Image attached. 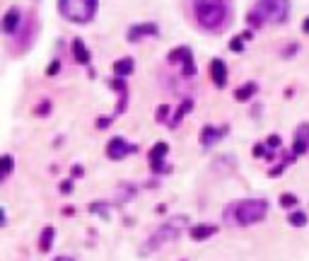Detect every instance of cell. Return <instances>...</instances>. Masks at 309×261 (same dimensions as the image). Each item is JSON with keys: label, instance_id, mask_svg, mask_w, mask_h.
Wrapping results in <instances>:
<instances>
[{"label": "cell", "instance_id": "1", "mask_svg": "<svg viewBox=\"0 0 309 261\" xmlns=\"http://www.w3.org/2000/svg\"><path fill=\"white\" fill-rule=\"evenodd\" d=\"M268 215V201L263 198H244V201H234L225 208L222 218L227 225H237V227H246V225H256Z\"/></svg>", "mask_w": 309, "mask_h": 261}, {"label": "cell", "instance_id": "2", "mask_svg": "<svg viewBox=\"0 0 309 261\" xmlns=\"http://www.w3.org/2000/svg\"><path fill=\"white\" fill-rule=\"evenodd\" d=\"M193 13L203 29L217 32L227 20V3L225 0H193Z\"/></svg>", "mask_w": 309, "mask_h": 261}, {"label": "cell", "instance_id": "3", "mask_svg": "<svg viewBox=\"0 0 309 261\" xmlns=\"http://www.w3.org/2000/svg\"><path fill=\"white\" fill-rule=\"evenodd\" d=\"M58 10L68 22L90 25L97 15V0H58Z\"/></svg>", "mask_w": 309, "mask_h": 261}, {"label": "cell", "instance_id": "4", "mask_svg": "<svg viewBox=\"0 0 309 261\" xmlns=\"http://www.w3.org/2000/svg\"><path fill=\"white\" fill-rule=\"evenodd\" d=\"M181 225H184V220H176V222H164L162 227H157L155 232L150 234L148 239L143 242V247H140V254L143 256H148L152 251H157V249L167 247V244H172L176 242V237L181 234Z\"/></svg>", "mask_w": 309, "mask_h": 261}, {"label": "cell", "instance_id": "5", "mask_svg": "<svg viewBox=\"0 0 309 261\" xmlns=\"http://www.w3.org/2000/svg\"><path fill=\"white\" fill-rule=\"evenodd\" d=\"M254 13L261 25H282L290 17V0H258Z\"/></svg>", "mask_w": 309, "mask_h": 261}, {"label": "cell", "instance_id": "6", "mask_svg": "<svg viewBox=\"0 0 309 261\" xmlns=\"http://www.w3.org/2000/svg\"><path fill=\"white\" fill-rule=\"evenodd\" d=\"M131 152H138V145H133V143H128L126 138L121 136H116V138H111L109 140V145H107V155H109V160H123L126 155H131Z\"/></svg>", "mask_w": 309, "mask_h": 261}, {"label": "cell", "instance_id": "7", "mask_svg": "<svg viewBox=\"0 0 309 261\" xmlns=\"http://www.w3.org/2000/svg\"><path fill=\"white\" fill-rule=\"evenodd\" d=\"M160 34V27L155 25V22H143V25H133V27L126 32V39L131 44H138L140 39H145V37H157Z\"/></svg>", "mask_w": 309, "mask_h": 261}, {"label": "cell", "instance_id": "8", "mask_svg": "<svg viewBox=\"0 0 309 261\" xmlns=\"http://www.w3.org/2000/svg\"><path fill=\"white\" fill-rule=\"evenodd\" d=\"M167 152H169V145L167 143H155V148L150 150V167H152V172H169V167L164 165V160H167Z\"/></svg>", "mask_w": 309, "mask_h": 261}, {"label": "cell", "instance_id": "9", "mask_svg": "<svg viewBox=\"0 0 309 261\" xmlns=\"http://www.w3.org/2000/svg\"><path fill=\"white\" fill-rule=\"evenodd\" d=\"M292 152H295V155H304V152H309V124L297 126L295 143H292Z\"/></svg>", "mask_w": 309, "mask_h": 261}, {"label": "cell", "instance_id": "10", "mask_svg": "<svg viewBox=\"0 0 309 261\" xmlns=\"http://www.w3.org/2000/svg\"><path fill=\"white\" fill-rule=\"evenodd\" d=\"M210 78H213L215 87H220V90L227 85V66H225L222 58H213L210 61Z\"/></svg>", "mask_w": 309, "mask_h": 261}, {"label": "cell", "instance_id": "11", "mask_svg": "<svg viewBox=\"0 0 309 261\" xmlns=\"http://www.w3.org/2000/svg\"><path fill=\"white\" fill-rule=\"evenodd\" d=\"M20 27H22V13L17 8H10L8 13L3 15V32L5 34H15Z\"/></svg>", "mask_w": 309, "mask_h": 261}, {"label": "cell", "instance_id": "12", "mask_svg": "<svg viewBox=\"0 0 309 261\" xmlns=\"http://www.w3.org/2000/svg\"><path fill=\"white\" fill-rule=\"evenodd\" d=\"M227 133V128L222 126V128H217V126H205L201 131V143H203V148H210L213 143H217L220 138Z\"/></svg>", "mask_w": 309, "mask_h": 261}, {"label": "cell", "instance_id": "13", "mask_svg": "<svg viewBox=\"0 0 309 261\" xmlns=\"http://www.w3.org/2000/svg\"><path fill=\"white\" fill-rule=\"evenodd\" d=\"M217 232L215 225H193L188 234H191V239H196V242H203V239H208V237H213Z\"/></svg>", "mask_w": 309, "mask_h": 261}, {"label": "cell", "instance_id": "14", "mask_svg": "<svg viewBox=\"0 0 309 261\" xmlns=\"http://www.w3.org/2000/svg\"><path fill=\"white\" fill-rule=\"evenodd\" d=\"M191 109H193V99H184V102L179 104V109L172 114V119H169V128H176V126L181 124V119H184Z\"/></svg>", "mask_w": 309, "mask_h": 261}, {"label": "cell", "instance_id": "15", "mask_svg": "<svg viewBox=\"0 0 309 261\" xmlns=\"http://www.w3.org/2000/svg\"><path fill=\"white\" fill-rule=\"evenodd\" d=\"M133 70H135V61L131 58V56H126V58H121V61L114 63V73H116V78H126V75H131Z\"/></svg>", "mask_w": 309, "mask_h": 261}, {"label": "cell", "instance_id": "16", "mask_svg": "<svg viewBox=\"0 0 309 261\" xmlns=\"http://www.w3.org/2000/svg\"><path fill=\"white\" fill-rule=\"evenodd\" d=\"M73 56H75V61L82 63V66H90V51H87V46L82 39H75L73 42Z\"/></svg>", "mask_w": 309, "mask_h": 261}, {"label": "cell", "instance_id": "17", "mask_svg": "<svg viewBox=\"0 0 309 261\" xmlns=\"http://www.w3.org/2000/svg\"><path fill=\"white\" fill-rule=\"evenodd\" d=\"M256 92H258V85H256V83H244L242 87H237L234 99H237V102H246V99H251Z\"/></svg>", "mask_w": 309, "mask_h": 261}, {"label": "cell", "instance_id": "18", "mask_svg": "<svg viewBox=\"0 0 309 261\" xmlns=\"http://www.w3.org/2000/svg\"><path fill=\"white\" fill-rule=\"evenodd\" d=\"M191 56H193V51H191L188 46H179V49H174V51H169L167 61H169V63H181V66H184V61L191 58Z\"/></svg>", "mask_w": 309, "mask_h": 261}, {"label": "cell", "instance_id": "19", "mask_svg": "<svg viewBox=\"0 0 309 261\" xmlns=\"http://www.w3.org/2000/svg\"><path fill=\"white\" fill-rule=\"evenodd\" d=\"M51 242H54V227H44L39 237V249L41 251H49L51 249Z\"/></svg>", "mask_w": 309, "mask_h": 261}, {"label": "cell", "instance_id": "20", "mask_svg": "<svg viewBox=\"0 0 309 261\" xmlns=\"http://www.w3.org/2000/svg\"><path fill=\"white\" fill-rule=\"evenodd\" d=\"M116 198H119L121 203H126V201L135 198V186H131V184H121V186L116 189Z\"/></svg>", "mask_w": 309, "mask_h": 261}, {"label": "cell", "instance_id": "21", "mask_svg": "<svg viewBox=\"0 0 309 261\" xmlns=\"http://www.w3.org/2000/svg\"><path fill=\"white\" fill-rule=\"evenodd\" d=\"M287 222H290L292 227H304V225H307V215H304L302 210H295V213H290Z\"/></svg>", "mask_w": 309, "mask_h": 261}, {"label": "cell", "instance_id": "22", "mask_svg": "<svg viewBox=\"0 0 309 261\" xmlns=\"http://www.w3.org/2000/svg\"><path fill=\"white\" fill-rule=\"evenodd\" d=\"M3 179H8L10 174H13V167H15V160H13V155H5L3 157Z\"/></svg>", "mask_w": 309, "mask_h": 261}, {"label": "cell", "instance_id": "23", "mask_svg": "<svg viewBox=\"0 0 309 261\" xmlns=\"http://www.w3.org/2000/svg\"><path fill=\"white\" fill-rule=\"evenodd\" d=\"M229 51H234V54H242V51H244V37H234V39L229 42Z\"/></svg>", "mask_w": 309, "mask_h": 261}, {"label": "cell", "instance_id": "24", "mask_svg": "<svg viewBox=\"0 0 309 261\" xmlns=\"http://www.w3.org/2000/svg\"><path fill=\"white\" fill-rule=\"evenodd\" d=\"M295 203H297V198L292 196V193H282V196H280V206L282 208H292Z\"/></svg>", "mask_w": 309, "mask_h": 261}, {"label": "cell", "instance_id": "25", "mask_svg": "<svg viewBox=\"0 0 309 261\" xmlns=\"http://www.w3.org/2000/svg\"><path fill=\"white\" fill-rule=\"evenodd\" d=\"M266 145L270 148V152L275 150V148H280V136H268L266 138Z\"/></svg>", "mask_w": 309, "mask_h": 261}, {"label": "cell", "instance_id": "26", "mask_svg": "<svg viewBox=\"0 0 309 261\" xmlns=\"http://www.w3.org/2000/svg\"><path fill=\"white\" fill-rule=\"evenodd\" d=\"M90 210H92V213H102V218H109L107 206H102V203H92V206H90Z\"/></svg>", "mask_w": 309, "mask_h": 261}, {"label": "cell", "instance_id": "27", "mask_svg": "<svg viewBox=\"0 0 309 261\" xmlns=\"http://www.w3.org/2000/svg\"><path fill=\"white\" fill-rule=\"evenodd\" d=\"M61 70V61H51V66L46 68V75H56Z\"/></svg>", "mask_w": 309, "mask_h": 261}, {"label": "cell", "instance_id": "28", "mask_svg": "<svg viewBox=\"0 0 309 261\" xmlns=\"http://www.w3.org/2000/svg\"><path fill=\"white\" fill-rule=\"evenodd\" d=\"M49 109H51V102H49V99H44V104H41V107H37V114H41V116H44V114H49Z\"/></svg>", "mask_w": 309, "mask_h": 261}, {"label": "cell", "instance_id": "29", "mask_svg": "<svg viewBox=\"0 0 309 261\" xmlns=\"http://www.w3.org/2000/svg\"><path fill=\"white\" fill-rule=\"evenodd\" d=\"M111 124V116H102V119H97V128H109Z\"/></svg>", "mask_w": 309, "mask_h": 261}, {"label": "cell", "instance_id": "30", "mask_svg": "<svg viewBox=\"0 0 309 261\" xmlns=\"http://www.w3.org/2000/svg\"><path fill=\"white\" fill-rule=\"evenodd\" d=\"M167 111H169V107H167V104H162L160 109H157V119H160V121L164 119V116H167Z\"/></svg>", "mask_w": 309, "mask_h": 261}, {"label": "cell", "instance_id": "31", "mask_svg": "<svg viewBox=\"0 0 309 261\" xmlns=\"http://www.w3.org/2000/svg\"><path fill=\"white\" fill-rule=\"evenodd\" d=\"M292 54H297V44H292V46H287V49L282 51V56H292Z\"/></svg>", "mask_w": 309, "mask_h": 261}, {"label": "cell", "instance_id": "32", "mask_svg": "<svg viewBox=\"0 0 309 261\" xmlns=\"http://www.w3.org/2000/svg\"><path fill=\"white\" fill-rule=\"evenodd\" d=\"M73 177H82V167H73Z\"/></svg>", "mask_w": 309, "mask_h": 261}, {"label": "cell", "instance_id": "33", "mask_svg": "<svg viewBox=\"0 0 309 261\" xmlns=\"http://www.w3.org/2000/svg\"><path fill=\"white\" fill-rule=\"evenodd\" d=\"M70 189H73V181H66V184L61 186V191H70Z\"/></svg>", "mask_w": 309, "mask_h": 261}, {"label": "cell", "instance_id": "34", "mask_svg": "<svg viewBox=\"0 0 309 261\" xmlns=\"http://www.w3.org/2000/svg\"><path fill=\"white\" fill-rule=\"evenodd\" d=\"M302 32H304V34H309V17L302 22Z\"/></svg>", "mask_w": 309, "mask_h": 261}, {"label": "cell", "instance_id": "35", "mask_svg": "<svg viewBox=\"0 0 309 261\" xmlns=\"http://www.w3.org/2000/svg\"><path fill=\"white\" fill-rule=\"evenodd\" d=\"M54 261H75V259H73V256H56Z\"/></svg>", "mask_w": 309, "mask_h": 261}, {"label": "cell", "instance_id": "36", "mask_svg": "<svg viewBox=\"0 0 309 261\" xmlns=\"http://www.w3.org/2000/svg\"><path fill=\"white\" fill-rule=\"evenodd\" d=\"M254 155H263V145H256V148H254Z\"/></svg>", "mask_w": 309, "mask_h": 261}]
</instances>
